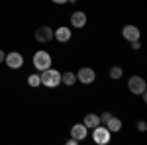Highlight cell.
<instances>
[{
  "label": "cell",
  "instance_id": "obj_22",
  "mask_svg": "<svg viewBox=\"0 0 147 145\" xmlns=\"http://www.w3.org/2000/svg\"><path fill=\"white\" fill-rule=\"evenodd\" d=\"M51 2H55V4H65V2H69V0H51Z\"/></svg>",
  "mask_w": 147,
  "mask_h": 145
},
{
  "label": "cell",
  "instance_id": "obj_13",
  "mask_svg": "<svg viewBox=\"0 0 147 145\" xmlns=\"http://www.w3.org/2000/svg\"><path fill=\"white\" fill-rule=\"evenodd\" d=\"M84 125L88 127V129H92V127H96L98 123H100V116H96V114H86L84 116Z\"/></svg>",
  "mask_w": 147,
  "mask_h": 145
},
{
  "label": "cell",
  "instance_id": "obj_12",
  "mask_svg": "<svg viewBox=\"0 0 147 145\" xmlns=\"http://www.w3.org/2000/svg\"><path fill=\"white\" fill-rule=\"evenodd\" d=\"M53 37H57V41H61V43H65L71 39V30L69 28H57V32H53Z\"/></svg>",
  "mask_w": 147,
  "mask_h": 145
},
{
  "label": "cell",
  "instance_id": "obj_20",
  "mask_svg": "<svg viewBox=\"0 0 147 145\" xmlns=\"http://www.w3.org/2000/svg\"><path fill=\"white\" fill-rule=\"evenodd\" d=\"M77 143H79V139H75V137H71L67 141V145H77Z\"/></svg>",
  "mask_w": 147,
  "mask_h": 145
},
{
  "label": "cell",
  "instance_id": "obj_15",
  "mask_svg": "<svg viewBox=\"0 0 147 145\" xmlns=\"http://www.w3.org/2000/svg\"><path fill=\"white\" fill-rule=\"evenodd\" d=\"M28 84H30V86H39V84H41V78H39V75H30V78H28Z\"/></svg>",
  "mask_w": 147,
  "mask_h": 145
},
{
  "label": "cell",
  "instance_id": "obj_5",
  "mask_svg": "<svg viewBox=\"0 0 147 145\" xmlns=\"http://www.w3.org/2000/svg\"><path fill=\"white\" fill-rule=\"evenodd\" d=\"M4 61H6V65L10 69H20L24 65V57H22V53H18V51L8 53V55L4 57Z\"/></svg>",
  "mask_w": 147,
  "mask_h": 145
},
{
  "label": "cell",
  "instance_id": "obj_7",
  "mask_svg": "<svg viewBox=\"0 0 147 145\" xmlns=\"http://www.w3.org/2000/svg\"><path fill=\"white\" fill-rule=\"evenodd\" d=\"M35 39L41 41V43L51 41V39H53V30H51L49 26H41V28H37V30H35Z\"/></svg>",
  "mask_w": 147,
  "mask_h": 145
},
{
  "label": "cell",
  "instance_id": "obj_8",
  "mask_svg": "<svg viewBox=\"0 0 147 145\" xmlns=\"http://www.w3.org/2000/svg\"><path fill=\"white\" fill-rule=\"evenodd\" d=\"M88 134V127L84 125V123H75L73 127H71V137H75V139H84Z\"/></svg>",
  "mask_w": 147,
  "mask_h": 145
},
{
  "label": "cell",
  "instance_id": "obj_21",
  "mask_svg": "<svg viewBox=\"0 0 147 145\" xmlns=\"http://www.w3.org/2000/svg\"><path fill=\"white\" fill-rule=\"evenodd\" d=\"M4 57H6V53H4V51H2V49H0V63H2V61H4Z\"/></svg>",
  "mask_w": 147,
  "mask_h": 145
},
{
  "label": "cell",
  "instance_id": "obj_16",
  "mask_svg": "<svg viewBox=\"0 0 147 145\" xmlns=\"http://www.w3.org/2000/svg\"><path fill=\"white\" fill-rule=\"evenodd\" d=\"M122 75H124V69L122 67H112L110 69V77L112 78H120Z\"/></svg>",
  "mask_w": 147,
  "mask_h": 145
},
{
  "label": "cell",
  "instance_id": "obj_18",
  "mask_svg": "<svg viewBox=\"0 0 147 145\" xmlns=\"http://www.w3.org/2000/svg\"><path fill=\"white\" fill-rule=\"evenodd\" d=\"M129 43H131V49H139V47H141V45H139V39H137V41H129Z\"/></svg>",
  "mask_w": 147,
  "mask_h": 145
},
{
  "label": "cell",
  "instance_id": "obj_4",
  "mask_svg": "<svg viewBox=\"0 0 147 145\" xmlns=\"http://www.w3.org/2000/svg\"><path fill=\"white\" fill-rule=\"evenodd\" d=\"M94 78H96V73L90 67H82L77 73V80H80L82 84H90V82H94Z\"/></svg>",
  "mask_w": 147,
  "mask_h": 145
},
{
  "label": "cell",
  "instance_id": "obj_14",
  "mask_svg": "<svg viewBox=\"0 0 147 145\" xmlns=\"http://www.w3.org/2000/svg\"><path fill=\"white\" fill-rule=\"evenodd\" d=\"M61 82L67 84V86H73V84L77 82V75L71 73V71H69V73H63V75H61Z\"/></svg>",
  "mask_w": 147,
  "mask_h": 145
},
{
  "label": "cell",
  "instance_id": "obj_1",
  "mask_svg": "<svg viewBox=\"0 0 147 145\" xmlns=\"http://www.w3.org/2000/svg\"><path fill=\"white\" fill-rule=\"evenodd\" d=\"M39 78H41V84L47 86V88H55V86L61 84V73L55 71V69H45V71H41Z\"/></svg>",
  "mask_w": 147,
  "mask_h": 145
},
{
  "label": "cell",
  "instance_id": "obj_17",
  "mask_svg": "<svg viewBox=\"0 0 147 145\" xmlns=\"http://www.w3.org/2000/svg\"><path fill=\"white\" fill-rule=\"evenodd\" d=\"M137 129H139V132H145V129H147V123L145 122H139V123H137Z\"/></svg>",
  "mask_w": 147,
  "mask_h": 145
},
{
  "label": "cell",
  "instance_id": "obj_3",
  "mask_svg": "<svg viewBox=\"0 0 147 145\" xmlns=\"http://www.w3.org/2000/svg\"><path fill=\"white\" fill-rule=\"evenodd\" d=\"M94 132H92V137H94V141L98 145H106L108 141H110V135H112V132L108 129V127H102L100 123L96 125V127H92Z\"/></svg>",
  "mask_w": 147,
  "mask_h": 145
},
{
  "label": "cell",
  "instance_id": "obj_11",
  "mask_svg": "<svg viewBox=\"0 0 147 145\" xmlns=\"http://www.w3.org/2000/svg\"><path fill=\"white\" fill-rule=\"evenodd\" d=\"M104 123H106V127H108L112 134H116V132H120V129H122V120H120V118H116V116H110Z\"/></svg>",
  "mask_w": 147,
  "mask_h": 145
},
{
  "label": "cell",
  "instance_id": "obj_19",
  "mask_svg": "<svg viewBox=\"0 0 147 145\" xmlns=\"http://www.w3.org/2000/svg\"><path fill=\"white\" fill-rule=\"evenodd\" d=\"M110 116H112V114H110V112H106V114H102V116H100V120H102V122H106Z\"/></svg>",
  "mask_w": 147,
  "mask_h": 145
},
{
  "label": "cell",
  "instance_id": "obj_2",
  "mask_svg": "<svg viewBox=\"0 0 147 145\" xmlns=\"http://www.w3.org/2000/svg\"><path fill=\"white\" fill-rule=\"evenodd\" d=\"M34 67L39 71H45L51 67V55L47 51H35L34 53Z\"/></svg>",
  "mask_w": 147,
  "mask_h": 145
},
{
  "label": "cell",
  "instance_id": "obj_6",
  "mask_svg": "<svg viewBox=\"0 0 147 145\" xmlns=\"http://www.w3.org/2000/svg\"><path fill=\"white\" fill-rule=\"evenodd\" d=\"M127 86H129V90L134 94H143L145 92V80L141 77H131L127 80Z\"/></svg>",
  "mask_w": 147,
  "mask_h": 145
},
{
  "label": "cell",
  "instance_id": "obj_10",
  "mask_svg": "<svg viewBox=\"0 0 147 145\" xmlns=\"http://www.w3.org/2000/svg\"><path fill=\"white\" fill-rule=\"evenodd\" d=\"M122 34H124V37L127 41H137L139 39V30H137L136 26H125Z\"/></svg>",
  "mask_w": 147,
  "mask_h": 145
},
{
  "label": "cell",
  "instance_id": "obj_9",
  "mask_svg": "<svg viewBox=\"0 0 147 145\" xmlns=\"http://www.w3.org/2000/svg\"><path fill=\"white\" fill-rule=\"evenodd\" d=\"M71 24H73V28H84L86 26V14L84 12H73L71 14Z\"/></svg>",
  "mask_w": 147,
  "mask_h": 145
}]
</instances>
